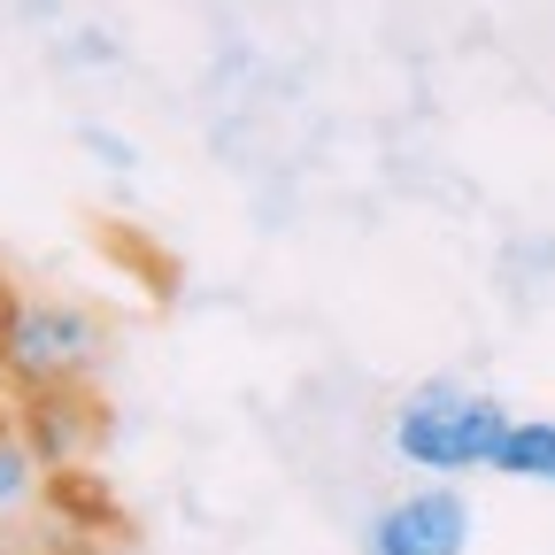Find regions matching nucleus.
<instances>
[{
  "label": "nucleus",
  "mask_w": 555,
  "mask_h": 555,
  "mask_svg": "<svg viewBox=\"0 0 555 555\" xmlns=\"http://www.w3.org/2000/svg\"><path fill=\"white\" fill-rule=\"evenodd\" d=\"M16 425L31 440V455L54 463H86L108 440V401L93 393V378H69V386H24L16 393Z\"/></svg>",
  "instance_id": "7ed1b4c3"
},
{
  "label": "nucleus",
  "mask_w": 555,
  "mask_h": 555,
  "mask_svg": "<svg viewBox=\"0 0 555 555\" xmlns=\"http://www.w3.org/2000/svg\"><path fill=\"white\" fill-rule=\"evenodd\" d=\"M39 494H47V509H54V525H69V532H131V517H124V502L101 486V470L93 463H54L47 478H39Z\"/></svg>",
  "instance_id": "39448f33"
},
{
  "label": "nucleus",
  "mask_w": 555,
  "mask_h": 555,
  "mask_svg": "<svg viewBox=\"0 0 555 555\" xmlns=\"http://www.w3.org/2000/svg\"><path fill=\"white\" fill-rule=\"evenodd\" d=\"M78 139H86V147H93V155H101V163H108V170H131V163H139V155H131V147H124V139H116V131H101V124H86V131H78Z\"/></svg>",
  "instance_id": "1a4fd4ad"
},
{
  "label": "nucleus",
  "mask_w": 555,
  "mask_h": 555,
  "mask_svg": "<svg viewBox=\"0 0 555 555\" xmlns=\"http://www.w3.org/2000/svg\"><path fill=\"white\" fill-rule=\"evenodd\" d=\"M16 309H24V294H16V278H9V262H0V339H9Z\"/></svg>",
  "instance_id": "9d476101"
},
{
  "label": "nucleus",
  "mask_w": 555,
  "mask_h": 555,
  "mask_svg": "<svg viewBox=\"0 0 555 555\" xmlns=\"http://www.w3.org/2000/svg\"><path fill=\"white\" fill-rule=\"evenodd\" d=\"M517 416L494 401V393H470V386H416L393 416V448L409 463H425L440 478L455 470H494L502 440H509Z\"/></svg>",
  "instance_id": "f257e3e1"
},
{
  "label": "nucleus",
  "mask_w": 555,
  "mask_h": 555,
  "mask_svg": "<svg viewBox=\"0 0 555 555\" xmlns=\"http://www.w3.org/2000/svg\"><path fill=\"white\" fill-rule=\"evenodd\" d=\"M494 470H502V478H540V486H555V425H547V416H517L509 440H502V455H494Z\"/></svg>",
  "instance_id": "0eeeda50"
},
{
  "label": "nucleus",
  "mask_w": 555,
  "mask_h": 555,
  "mask_svg": "<svg viewBox=\"0 0 555 555\" xmlns=\"http://www.w3.org/2000/svg\"><path fill=\"white\" fill-rule=\"evenodd\" d=\"M93 247H101V255H116V262H124V270H131L155 301H170V294H178V262H170L155 240H139V232H124V224H93Z\"/></svg>",
  "instance_id": "423d86ee"
},
{
  "label": "nucleus",
  "mask_w": 555,
  "mask_h": 555,
  "mask_svg": "<svg viewBox=\"0 0 555 555\" xmlns=\"http://www.w3.org/2000/svg\"><path fill=\"white\" fill-rule=\"evenodd\" d=\"M463 547H470V502L455 486H416L371 525V555H463Z\"/></svg>",
  "instance_id": "20e7f679"
},
{
  "label": "nucleus",
  "mask_w": 555,
  "mask_h": 555,
  "mask_svg": "<svg viewBox=\"0 0 555 555\" xmlns=\"http://www.w3.org/2000/svg\"><path fill=\"white\" fill-rule=\"evenodd\" d=\"M54 555H93V547H78V540H69V547H54Z\"/></svg>",
  "instance_id": "9b49d317"
},
{
  "label": "nucleus",
  "mask_w": 555,
  "mask_h": 555,
  "mask_svg": "<svg viewBox=\"0 0 555 555\" xmlns=\"http://www.w3.org/2000/svg\"><path fill=\"white\" fill-rule=\"evenodd\" d=\"M39 478H47V463L31 455V440H24V425H16V409H9V416H0V509L24 502Z\"/></svg>",
  "instance_id": "6e6552de"
},
{
  "label": "nucleus",
  "mask_w": 555,
  "mask_h": 555,
  "mask_svg": "<svg viewBox=\"0 0 555 555\" xmlns=\"http://www.w3.org/2000/svg\"><path fill=\"white\" fill-rule=\"evenodd\" d=\"M93 363H101V317L69 309V301H24L9 339H0V378H9V393L93 378Z\"/></svg>",
  "instance_id": "f03ea898"
}]
</instances>
